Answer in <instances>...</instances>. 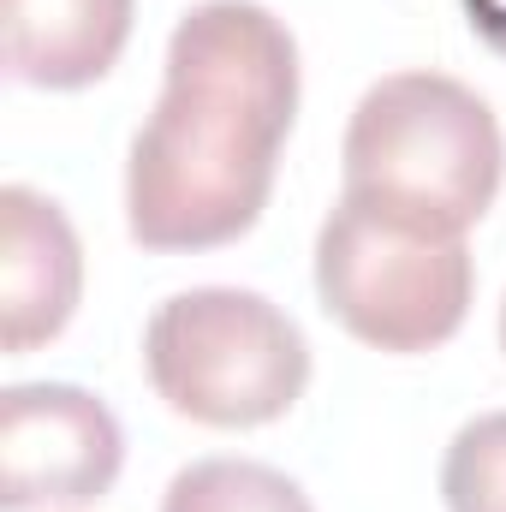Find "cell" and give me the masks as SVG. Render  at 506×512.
<instances>
[{"label":"cell","instance_id":"1","mask_svg":"<svg viewBox=\"0 0 506 512\" xmlns=\"http://www.w3.org/2000/svg\"><path fill=\"white\" fill-rule=\"evenodd\" d=\"M161 96L131 137L126 227L143 251L245 239L298 120V42L262 0H203L167 36Z\"/></svg>","mask_w":506,"mask_h":512},{"label":"cell","instance_id":"2","mask_svg":"<svg viewBox=\"0 0 506 512\" xmlns=\"http://www.w3.org/2000/svg\"><path fill=\"white\" fill-rule=\"evenodd\" d=\"M346 197L465 239L506 179L495 108L447 72H387L352 108L340 143Z\"/></svg>","mask_w":506,"mask_h":512},{"label":"cell","instance_id":"3","mask_svg":"<svg viewBox=\"0 0 506 512\" xmlns=\"http://www.w3.org/2000/svg\"><path fill=\"white\" fill-rule=\"evenodd\" d=\"M143 370L167 411L203 429H256L304 399L310 340L262 292L191 286L155 304L143 328Z\"/></svg>","mask_w":506,"mask_h":512},{"label":"cell","instance_id":"4","mask_svg":"<svg viewBox=\"0 0 506 512\" xmlns=\"http://www.w3.org/2000/svg\"><path fill=\"white\" fill-rule=\"evenodd\" d=\"M316 292L352 340L411 358L465 328L477 268L465 239L340 191L316 233Z\"/></svg>","mask_w":506,"mask_h":512},{"label":"cell","instance_id":"5","mask_svg":"<svg viewBox=\"0 0 506 512\" xmlns=\"http://www.w3.org/2000/svg\"><path fill=\"white\" fill-rule=\"evenodd\" d=\"M126 465L120 417L72 382H18L0 393V507H90Z\"/></svg>","mask_w":506,"mask_h":512},{"label":"cell","instance_id":"6","mask_svg":"<svg viewBox=\"0 0 506 512\" xmlns=\"http://www.w3.org/2000/svg\"><path fill=\"white\" fill-rule=\"evenodd\" d=\"M0 227H6V256H0V346L12 358L48 346L84 292V251L66 221V209L30 185L0 191Z\"/></svg>","mask_w":506,"mask_h":512},{"label":"cell","instance_id":"7","mask_svg":"<svg viewBox=\"0 0 506 512\" xmlns=\"http://www.w3.org/2000/svg\"><path fill=\"white\" fill-rule=\"evenodd\" d=\"M137 0H6V72L36 90H84L120 66Z\"/></svg>","mask_w":506,"mask_h":512},{"label":"cell","instance_id":"8","mask_svg":"<svg viewBox=\"0 0 506 512\" xmlns=\"http://www.w3.org/2000/svg\"><path fill=\"white\" fill-rule=\"evenodd\" d=\"M161 512H316V507L286 471H274L262 459H197L167 483Z\"/></svg>","mask_w":506,"mask_h":512},{"label":"cell","instance_id":"9","mask_svg":"<svg viewBox=\"0 0 506 512\" xmlns=\"http://www.w3.org/2000/svg\"><path fill=\"white\" fill-rule=\"evenodd\" d=\"M447 512H506V411L471 417L441 459Z\"/></svg>","mask_w":506,"mask_h":512},{"label":"cell","instance_id":"10","mask_svg":"<svg viewBox=\"0 0 506 512\" xmlns=\"http://www.w3.org/2000/svg\"><path fill=\"white\" fill-rule=\"evenodd\" d=\"M465 18H471V30L506 60V0H465Z\"/></svg>","mask_w":506,"mask_h":512},{"label":"cell","instance_id":"11","mask_svg":"<svg viewBox=\"0 0 506 512\" xmlns=\"http://www.w3.org/2000/svg\"><path fill=\"white\" fill-rule=\"evenodd\" d=\"M501 352H506V298H501Z\"/></svg>","mask_w":506,"mask_h":512}]
</instances>
